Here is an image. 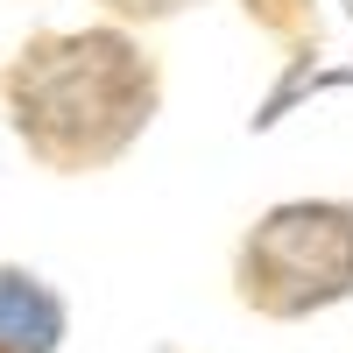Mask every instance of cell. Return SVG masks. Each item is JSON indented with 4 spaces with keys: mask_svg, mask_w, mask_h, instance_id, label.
Masks as SVG:
<instances>
[{
    "mask_svg": "<svg viewBox=\"0 0 353 353\" xmlns=\"http://www.w3.org/2000/svg\"><path fill=\"white\" fill-rule=\"evenodd\" d=\"M233 297L297 325L353 297V198H283L233 248Z\"/></svg>",
    "mask_w": 353,
    "mask_h": 353,
    "instance_id": "cell-2",
    "label": "cell"
},
{
    "mask_svg": "<svg viewBox=\"0 0 353 353\" xmlns=\"http://www.w3.org/2000/svg\"><path fill=\"white\" fill-rule=\"evenodd\" d=\"M64 332H71V304L36 269L0 261V346L8 353H57Z\"/></svg>",
    "mask_w": 353,
    "mask_h": 353,
    "instance_id": "cell-3",
    "label": "cell"
},
{
    "mask_svg": "<svg viewBox=\"0 0 353 353\" xmlns=\"http://www.w3.org/2000/svg\"><path fill=\"white\" fill-rule=\"evenodd\" d=\"M0 353H8V346H0Z\"/></svg>",
    "mask_w": 353,
    "mask_h": 353,
    "instance_id": "cell-6",
    "label": "cell"
},
{
    "mask_svg": "<svg viewBox=\"0 0 353 353\" xmlns=\"http://www.w3.org/2000/svg\"><path fill=\"white\" fill-rule=\"evenodd\" d=\"M99 8H106L113 21H170V14L198 8V0H99Z\"/></svg>",
    "mask_w": 353,
    "mask_h": 353,
    "instance_id": "cell-4",
    "label": "cell"
},
{
    "mask_svg": "<svg viewBox=\"0 0 353 353\" xmlns=\"http://www.w3.org/2000/svg\"><path fill=\"white\" fill-rule=\"evenodd\" d=\"M304 8H311V0H248V14H261L269 28H297Z\"/></svg>",
    "mask_w": 353,
    "mask_h": 353,
    "instance_id": "cell-5",
    "label": "cell"
},
{
    "mask_svg": "<svg viewBox=\"0 0 353 353\" xmlns=\"http://www.w3.org/2000/svg\"><path fill=\"white\" fill-rule=\"evenodd\" d=\"M0 106L28 156L57 176L113 170L163 106V71L128 21L43 28L0 71Z\"/></svg>",
    "mask_w": 353,
    "mask_h": 353,
    "instance_id": "cell-1",
    "label": "cell"
}]
</instances>
